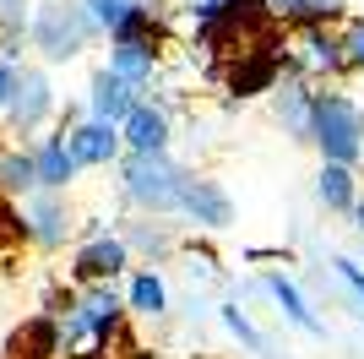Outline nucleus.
<instances>
[{"label": "nucleus", "mask_w": 364, "mask_h": 359, "mask_svg": "<svg viewBox=\"0 0 364 359\" xmlns=\"http://www.w3.org/2000/svg\"><path fill=\"white\" fill-rule=\"evenodd\" d=\"M337 272H343V283L359 294V305H364V267L353 261V256H337Z\"/></svg>", "instance_id": "a878e982"}, {"label": "nucleus", "mask_w": 364, "mask_h": 359, "mask_svg": "<svg viewBox=\"0 0 364 359\" xmlns=\"http://www.w3.org/2000/svg\"><path fill=\"white\" fill-rule=\"evenodd\" d=\"M152 66H158V49L152 44H114V55H109V71L120 76V82H131V88L147 82Z\"/></svg>", "instance_id": "2eb2a0df"}, {"label": "nucleus", "mask_w": 364, "mask_h": 359, "mask_svg": "<svg viewBox=\"0 0 364 359\" xmlns=\"http://www.w3.org/2000/svg\"><path fill=\"white\" fill-rule=\"evenodd\" d=\"M120 321V299L109 294V288H92L82 305H76V316H71V332H98L104 338L109 327Z\"/></svg>", "instance_id": "4468645a"}, {"label": "nucleus", "mask_w": 364, "mask_h": 359, "mask_svg": "<svg viewBox=\"0 0 364 359\" xmlns=\"http://www.w3.org/2000/svg\"><path fill=\"white\" fill-rule=\"evenodd\" d=\"M131 261V251H125V239H109V234H98V239H87L82 251H76V278L82 283H109L114 272Z\"/></svg>", "instance_id": "6e6552de"}, {"label": "nucleus", "mask_w": 364, "mask_h": 359, "mask_svg": "<svg viewBox=\"0 0 364 359\" xmlns=\"http://www.w3.org/2000/svg\"><path fill=\"white\" fill-rule=\"evenodd\" d=\"M28 28V0H0V49L16 55V38Z\"/></svg>", "instance_id": "412c9836"}, {"label": "nucleus", "mask_w": 364, "mask_h": 359, "mask_svg": "<svg viewBox=\"0 0 364 359\" xmlns=\"http://www.w3.org/2000/svg\"><path fill=\"white\" fill-rule=\"evenodd\" d=\"M316 196H321V202H326L332 212H353V207H359L353 175H348V169H337V164H321V175H316Z\"/></svg>", "instance_id": "dca6fc26"}, {"label": "nucleus", "mask_w": 364, "mask_h": 359, "mask_svg": "<svg viewBox=\"0 0 364 359\" xmlns=\"http://www.w3.org/2000/svg\"><path fill=\"white\" fill-rule=\"evenodd\" d=\"M125 196H131L136 207H152V212H180L185 169L168 164V152H164V158H141V152H131V158H125Z\"/></svg>", "instance_id": "f03ea898"}, {"label": "nucleus", "mask_w": 364, "mask_h": 359, "mask_svg": "<svg viewBox=\"0 0 364 359\" xmlns=\"http://www.w3.org/2000/svg\"><path fill=\"white\" fill-rule=\"evenodd\" d=\"M82 11L92 16V28H109V33H114L125 16L136 11V0H82Z\"/></svg>", "instance_id": "5701e85b"}, {"label": "nucleus", "mask_w": 364, "mask_h": 359, "mask_svg": "<svg viewBox=\"0 0 364 359\" xmlns=\"http://www.w3.org/2000/svg\"><path fill=\"white\" fill-rule=\"evenodd\" d=\"M353 229L364 234V196H359V207H353Z\"/></svg>", "instance_id": "cd10ccee"}, {"label": "nucleus", "mask_w": 364, "mask_h": 359, "mask_svg": "<svg viewBox=\"0 0 364 359\" xmlns=\"http://www.w3.org/2000/svg\"><path fill=\"white\" fill-rule=\"evenodd\" d=\"M92 120H104V125H125L131 120V109H136V88L131 82H120L114 71H98L92 76Z\"/></svg>", "instance_id": "1a4fd4ad"}, {"label": "nucleus", "mask_w": 364, "mask_h": 359, "mask_svg": "<svg viewBox=\"0 0 364 359\" xmlns=\"http://www.w3.org/2000/svg\"><path fill=\"white\" fill-rule=\"evenodd\" d=\"M218 321H223V327L234 332V338H240V343L250 348V354H261V348H267V338H261V332L250 327V316H245L240 305H218Z\"/></svg>", "instance_id": "4be33fe9"}, {"label": "nucleus", "mask_w": 364, "mask_h": 359, "mask_svg": "<svg viewBox=\"0 0 364 359\" xmlns=\"http://www.w3.org/2000/svg\"><path fill=\"white\" fill-rule=\"evenodd\" d=\"M131 311H141V316H164L168 311V288H164L158 272H136V278H131Z\"/></svg>", "instance_id": "6ab92c4d"}, {"label": "nucleus", "mask_w": 364, "mask_h": 359, "mask_svg": "<svg viewBox=\"0 0 364 359\" xmlns=\"http://www.w3.org/2000/svg\"><path fill=\"white\" fill-rule=\"evenodd\" d=\"M125 245H141V251H174V239L164 234V229H131V234H125Z\"/></svg>", "instance_id": "b1692460"}, {"label": "nucleus", "mask_w": 364, "mask_h": 359, "mask_svg": "<svg viewBox=\"0 0 364 359\" xmlns=\"http://www.w3.org/2000/svg\"><path fill=\"white\" fill-rule=\"evenodd\" d=\"M277 115H283V125H289L299 142H310V125H316V93H304L299 82H294V88H283Z\"/></svg>", "instance_id": "a211bd4d"}, {"label": "nucleus", "mask_w": 364, "mask_h": 359, "mask_svg": "<svg viewBox=\"0 0 364 359\" xmlns=\"http://www.w3.org/2000/svg\"><path fill=\"white\" fill-rule=\"evenodd\" d=\"M310 142L321 147V158L337 169L359 164L364 152V109L353 104L348 93H316V125H310Z\"/></svg>", "instance_id": "f257e3e1"}, {"label": "nucleus", "mask_w": 364, "mask_h": 359, "mask_svg": "<svg viewBox=\"0 0 364 359\" xmlns=\"http://www.w3.org/2000/svg\"><path fill=\"white\" fill-rule=\"evenodd\" d=\"M33 164H38V191H65L76 175V158L65 147V136H44L38 152H33Z\"/></svg>", "instance_id": "9b49d317"}, {"label": "nucleus", "mask_w": 364, "mask_h": 359, "mask_svg": "<svg viewBox=\"0 0 364 359\" xmlns=\"http://www.w3.org/2000/svg\"><path fill=\"white\" fill-rule=\"evenodd\" d=\"M299 49H304V71H348V55H343V38H332L326 28H304L299 33Z\"/></svg>", "instance_id": "f8f14e48"}, {"label": "nucleus", "mask_w": 364, "mask_h": 359, "mask_svg": "<svg viewBox=\"0 0 364 359\" xmlns=\"http://www.w3.org/2000/svg\"><path fill=\"white\" fill-rule=\"evenodd\" d=\"M16 76H22V71H16L11 60H0V109H11V98H16Z\"/></svg>", "instance_id": "bb28decb"}, {"label": "nucleus", "mask_w": 364, "mask_h": 359, "mask_svg": "<svg viewBox=\"0 0 364 359\" xmlns=\"http://www.w3.org/2000/svg\"><path fill=\"white\" fill-rule=\"evenodd\" d=\"M92 33V16L82 6H65V0H44L38 11H33V44L44 49V60H71L82 55Z\"/></svg>", "instance_id": "7ed1b4c3"}, {"label": "nucleus", "mask_w": 364, "mask_h": 359, "mask_svg": "<svg viewBox=\"0 0 364 359\" xmlns=\"http://www.w3.org/2000/svg\"><path fill=\"white\" fill-rule=\"evenodd\" d=\"M180 212L191 218V224H201V229H228V224H234V202H228V191L218 185V180H207V175H185Z\"/></svg>", "instance_id": "20e7f679"}, {"label": "nucleus", "mask_w": 364, "mask_h": 359, "mask_svg": "<svg viewBox=\"0 0 364 359\" xmlns=\"http://www.w3.org/2000/svg\"><path fill=\"white\" fill-rule=\"evenodd\" d=\"M49 109H55L49 76H44V71H22V76H16V98H11V109H6V115H11V125H16V131H33Z\"/></svg>", "instance_id": "423d86ee"}, {"label": "nucleus", "mask_w": 364, "mask_h": 359, "mask_svg": "<svg viewBox=\"0 0 364 359\" xmlns=\"http://www.w3.org/2000/svg\"><path fill=\"white\" fill-rule=\"evenodd\" d=\"M343 55H348V71H364V22L343 33Z\"/></svg>", "instance_id": "393cba45"}, {"label": "nucleus", "mask_w": 364, "mask_h": 359, "mask_svg": "<svg viewBox=\"0 0 364 359\" xmlns=\"http://www.w3.org/2000/svg\"><path fill=\"white\" fill-rule=\"evenodd\" d=\"M120 136H125V147L141 152V158H164L168 152V115L152 109V104H136L131 120L120 125Z\"/></svg>", "instance_id": "39448f33"}, {"label": "nucleus", "mask_w": 364, "mask_h": 359, "mask_svg": "<svg viewBox=\"0 0 364 359\" xmlns=\"http://www.w3.org/2000/svg\"><path fill=\"white\" fill-rule=\"evenodd\" d=\"M261 6H267V16H283V22H299V28H326V22L343 16L337 0H261Z\"/></svg>", "instance_id": "ddd939ff"}, {"label": "nucleus", "mask_w": 364, "mask_h": 359, "mask_svg": "<svg viewBox=\"0 0 364 359\" xmlns=\"http://www.w3.org/2000/svg\"><path fill=\"white\" fill-rule=\"evenodd\" d=\"M120 125H104V120H87V125H76L71 136H65V147H71L76 169L82 164H109V158H120Z\"/></svg>", "instance_id": "0eeeda50"}, {"label": "nucleus", "mask_w": 364, "mask_h": 359, "mask_svg": "<svg viewBox=\"0 0 364 359\" xmlns=\"http://www.w3.org/2000/svg\"><path fill=\"white\" fill-rule=\"evenodd\" d=\"M65 207H60V196L55 191H44V196H33V239L38 245H60L65 239Z\"/></svg>", "instance_id": "f3484780"}, {"label": "nucleus", "mask_w": 364, "mask_h": 359, "mask_svg": "<svg viewBox=\"0 0 364 359\" xmlns=\"http://www.w3.org/2000/svg\"><path fill=\"white\" fill-rule=\"evenodd\" d=\"M267 294L277 299V311H283V321H294V327H299L304 338H326V327H321V316L310 311V299L299 294V283H294V278H283V272H267Z\"/></svg>", "instance_id": "9d476101"}, {"label": "nucleus", "mask_w": 364, "mask_h": 359, "mask_svg": "<svg viewBox=\"0 0 364 359\" xmlns=\"http://www.w3.org/2000/svg\"><path fill=\"white\" fill-rule=\"evenodd\" d=\"M33 185H38L33 152H6V158H0V191H33Z\"/></svg>", "instance_id": "aec40b11"}]
</instances>
